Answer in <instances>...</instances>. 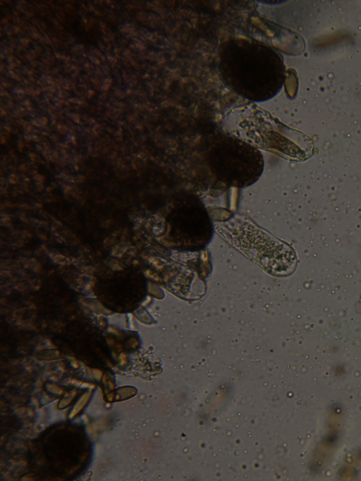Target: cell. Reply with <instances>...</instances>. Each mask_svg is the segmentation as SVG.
Returning a JSON list of instances; mask_svg holds the SVG:
<instances>
[{
    "label": "cell",
    "instance_id": "cell-1",
    "mask_svg": "<svg viewBox=\"0 0 361 481\" xmlns=\"http://www.w3.org/2000/svg\"><path fill=\"white\" fill-rule=\"evenodd\" d=\"M216 228L233 246L272 274L284 276L294 270L296 256L293 249L252 222L236 217Z\"/></svg>",
    "mask_w": 361,
    "mask_h": 481
},
{
    "label": "cell",
    "instance_id": "cell-3",
    "mask_svg": "<svg viewBox=\"0 0 361 481\" xmlns=\"http://www.w3.org/2000/svg\"><path fill=\"white\" fill-rule=\"evenodd\" d=\"M170 242L176 248L197 250L212 235V221L200 202L185 200L175 207L169 221Z\"/></svg>",
    "mask_w": 361,
    "mask_h": 481
},
{
    "label": "cell",
    "instance_id": "cell-2",
    "mask_svg": "<svg viewBox=\"0 0 361 481\" xmlns=\"http://www.w3.org/2000/svg\"><path fill=\"white\" fill-rule=\"evenodd\" d=\"M216 177L230 186L243 188L255 183L263 170V159L252 146L232 138L216 145L209 156Z\"/></svg>",
    "mask_w": 361,
    "mask_h": 481
}]
</instances>
